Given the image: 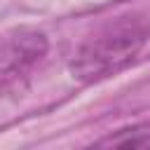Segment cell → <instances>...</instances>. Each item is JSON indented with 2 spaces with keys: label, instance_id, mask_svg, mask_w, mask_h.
<instances>
[{
  "label": "cell",
  "instance_id": "1",
  "mask_svg": "<svg viewBox=\"0 0 150 150\" xmlns=\"http://www.w3.org/2000/svg\"><path fill=\"white\" fill-rule=\"evenodd\" d=\"M150 40V19L129 14L110 21L96 35H91L70 59V73L75 80L89 84L124 70Z\"/></svg>",
  "mask_w": 150,
  "mask_h": 150
},
{
  "label": "cell",
  "instance_id": "2",
  "mask_svg": "<svg viewBox=\"0 0 150 150\" xmlns=\"http://www.w3.org/2000/svg\"><path fill=\"white\" fill-rule=\"evenodd\" d=\"M49 49V40L38 28H19L0 38V89L23 77Z\"/></svg>",
  "mask_w": 150,
  "mask_h": 150
},
{
  "label": "cell",
  "instance_id": "3",
  "mask_svg": "<svg viewBox=\"0 0 150 150\" xmlns=\"http://www.w3.org/2000/svg\"><path fill=\"white\" fill-rule=\"evenodd\" d=\"M96 148H141L150 150V122H138L96 141Z\"/></svg>",
  "mask_w": 150,
  "mask_h": 150
}]
</instances>
